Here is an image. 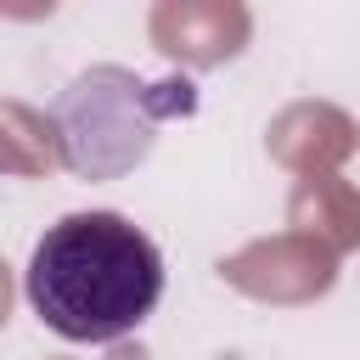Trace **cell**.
<instances>
[{
    "instance_id": "1",
    "label": "cell",
    "mask_w": 360,
    "mask_h": 360,
    "mask_svg": "<svg viewBox=\"0 0 360 360\" xmlns=\"http://www.w3.org/2000/svg\"><path fill=\"white\" fill-rule=\"evenodd\" d=\"M158 298L163 253L112 208H84L45 225L28 253V304L68 343H112L135 332Z\"/></svg>"
}]
</instances>
